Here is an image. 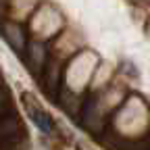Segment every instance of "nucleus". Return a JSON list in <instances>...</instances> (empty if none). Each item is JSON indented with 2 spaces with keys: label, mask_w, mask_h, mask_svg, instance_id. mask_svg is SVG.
<instances>
[{
  "label": "nucleus",
  "mask_w": 150,
  "mask_h": 150,
  "mask_svg": "<svg viewBox=\"0 0 150 150\" xmlns=\"http://www.w3.org/2000/svg\"><path fill=\"white\" fill-rule=\"evenodd\" d=\"M25 106H27V112H29V117H31V121L35 123V127L40 129V131H44V134H48V131H52V119H50V115L46 110H42L40 106L35 104V100H29V96H25Z\"/></svg>",
  "instance_id": "nucleus-1"
},
{
  "label": "nucleus",
  "mask_w": 150,
  "mask_h": 150,
  "mask_svg": "<svg viewBox=\"0 0 150 150\" xmlns=\"http://www.w3.org/2000/svg\"><path fill=\"white\" fill-rule=\"evenodd\" d=\"M6 106H8V96H6L4 90H0V112H2Z\"/></svg>",
  "instance_id": "nucleus-2"
},
{
  "label": "nucleus",
  "mask_w": 150,
  "mask_h": 150,
  "mask_svg": "<svg viewBox=\"0 0 150 150\" xmlns=\"http://www.w3.org/2000/svg\"><path fill=\"white\" fill-rule=\"evenodd\" d=\"M8 150H19V148H17V146H11V148H8Z\"/></svg>",
  "instance_id": "nucleus-3"
}]
</instances>
